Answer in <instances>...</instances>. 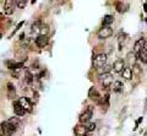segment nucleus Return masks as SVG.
Segmentation results:
<instances>
[{
  "label": "nucleus",
  "mask_w": 147,
  "mask_h": 136,
  "mask_svg": "<svg viewBox=\"0 0 147 136\" xmlns=\"http://www.w3.org/2000/svg\"><path fill=\"white\" fill-rule=\"evenodd\" d=\"M16 131V129L9 123V121H3L0 124V136H12V134Z\"/></svg>",
  "instance_id": "1"
},
{
  "label": "nucleus",
  "mask_w": 147,
  "mask_h": 136,
  "mask_svg": "<svg viewBox=\"0 0 147 136\" xmlns=\"http://www.w3.org/2000/svg\"><path fill=\"white\" fill-rule=\"evenodd\" d=\"M92 115H93V107H92V106H87L86 109L80 114V118H79L80 124H84V125H85L87 121L91 120Z\"/></svg>",
  "instance_id": "2"
},
{
  "label": "nucleus",
  "mask_w": 147,
  "mask_h": 136,
  "mask_svg": "<svg viewBox=\"0 0 147 136\" xmlns=\"http://www.w3.org/2000/svg\"><path fill=\"white\" fill-rule=\"evenodd\" d=\"M93 66L94 69H99V67H102L105 65V63H107V54L104 53H99V54H96L93 57Z\"/></svg>",
  "instance_id": "3"
},
{
  "label": "nucleus",
  "mask_w": 147,
  "mask_h": 136,
  "mask_svg": "<svg viewBox=\"0 0 147 136\" xmlns=\"http://www.w3.org/2000/svg\"><path fill=\"white\" fill-rule=\"evenodd\" d=\"M97 36L99 39H107L113 36V28L110 26H103L97 32Z\"/></svg>",
  "instance_id": "4"
},
{
  "label": "nucleus",
  "mask_w": 147,
  "mask_h": 136,
  "mask_svg": "<svg viewBox=\"0 0 147 136\" xmlns=\"http://www.w3.org/2000/svg\"><path fill=\"white\" fill-rule=\"evenodd\" d=\"M99 80H100V83H102V86L104 88H108L113 85V75L110 74V72L99 75Z\"/></svg>",
  "instance_id": "5"
},
{
  "label": "nucleus",
  "mask_w": 147,
  "mask_h": 136,
  "mask_svg": "<svg viewBox=\"0 0 147 136\" xmlns=\"http://www.w3.org/2000/svg\"><path fill=\"white\" fill-rule=\"evenodd\" d=\"M15 0H6L5 4H4V12L6 15H12L13 11H15Z\"/></svg>",
  "instance_id": "6"
},
{
  "label": "nucleus",
  "mask_w": 147,
  "mask_h": 136,
  "mask_svg": "<svg viewBox=\"0 0 147 136\" xmlns=\"http://www.w3.org/2000/svg\"><path fill=\"white\" fill-rule=\"evenodd\" d=\"M18 103L21 104V107L25 109V112H32V107H33V103L27 97H21L18 99Z\"/></svg>",
  "instance_id": "7"
},
{
  "label": "nucleus",
  "mask_w": 147,
  "mask_h": 136,
  "mask_svg": "<svg viewBox=\"0 0 147 136\" xmlns=\"http://www.w3.org/2000/svg\"><path fill=\"white\" fill-rule=\"evenodd\" d=\"M34 43L38 48H44L45 45L49 43V38H48V36H38V37L36 38Z\"/></svg>",
  "instance_id": "8"
},
{
  "label": "nucleus",
  "mask_w": 147,
  "mask_h": 136,
  "mask_svg": "<svg viewBox=\"0 0 147 136\" xmlns=\"http://www.w3.org/2000/svg\"><path fill=\"white\" fill-rule=\"evenodd\" d=\"M124 67H125V60H124V59L119 58V59H117V60L114 61V64H113V70L115 71V72H121Z\"/></svg>",
  "instance_id": "9"
},
{
  "label": "nucleus",
  "mask_w": 147,
  "mask_h": 136,
  "mask_svg": "<svg viewBox=\"0 0 147 136\" xmlns=\"http://www.w3.org/2000/svg\"><path fill=\"white\" fill-rule=\"evenodd\" d=\"M74 133H75V136H87V129L84 124H77L74 129Z\"/></svg>",
  "instance_id": "10"
},
{
  "label": "nucleus",
  "mask_w": 147,
  "mask_h": 136,
  "mask_svg": "<svg viewBox=\"0 0 147 136\" xmlns=\"http://www.w3.org/2000/svg\"><path fill=\"white\" fill-rule=\"evenodd\" d=\"M88 98L92 99V101H94V102H98L99 101L100 94H99V92L97 91V88H96V87H91L88 90Z\"/></svg>",
  "instance_id": "11"
},
{
  "label": "nucleus",
  "mask_w": 147,
  "mask_h": 136,
  "mask_svg": "<svg viewBox=\"0 0 147 136\" xmlns=\"http://www.w3.org/2000/svg\"><path fill=\"white\" fill-rule=\"evenodd\" d=\"M137 58H139V60L142 63V64H147V48L145 47V45L140 49Z\"/></svg>",
  "instance_id": "12"
},
{
  "label": "nucleus",
  "mask_w": 147,
  "mask_h": 136,
  "mask_svg": "<svg viewBox=\"0 0 147 136\" xmlns=\"http://www.w3.org/2000/svg\"><path fill=\"white\" fill-rule=\"evenodd\" d=\"M145 45V38H140L139 40H136L135 44H134V54H135V57L137 58V55H139V52H140V49L142 48Z\"/></svg>",
  "instance_id": "13"
},
{
  "label": "nucleus",
  "mask_w": 147,
  "mask_h": 136,
  "mask_svg": "<svg viewBox=\"0 0 147 136\" xmlns=\"http://www.w3.org/2000/svg\"><path fill=\"white\" fill-rule=\"evenodd\" d=\"M13 112H15V114L17 115V116H22V115H25V109L21 107V104L18 103V101L17 102H13Z\"/></svg>",
  "instance_id": "14"
},
{
  "label": "nucleus",
  "mask_w": 147,
  "mask_h": 136,
  "mask_svg": "<svg viewBox=\"0 0 147 136\" xmlns=\"http://www.w3.org/2000/svg\"><path fill=\"white\" fill-rule=\"evenodd\" d=\"M121 77L125 80H131L132 79V71L130 66H125L121 71Z\"/></svg>",
  "instance_id": "15"
},
{
  "label": "nucleus",
  "mask_w": 147,
  "mask_h": 136,
  "mask_svg": "<svg viewBox=\"0 0 147 136\" xmlns=\"http://www.w3.org/2000/svg\"><path fill=\"white\" fill-rule=\"evenodd\" d=\"M131 71H132V76H136V77H140L142 75V67H140V65L136 64V63L132 65Z\"/></svg>",
  "instance_id": "16"
},
{
  "label": "nucleus",
  "mask_w": 147,
  "mask_h": 136,
  "mask_svg": "<svg viewBox=\"0 0 147 136\" xmlns=\"http://www.w3.org/2000/svg\"><path fill=\"white\" fill-rule=\"evenodd\" d=\"M113 21H114V16L113 15H105L103 17V20H102V25L103 26H110L113 24Z\"/></svg>",
  "instance_id": "17"
},
{
  "label": "nucleus",
  "mask_w": 147,
  "mask_h": 136,
  "mask_svg": "<svg viewBox=\"0 0 147 136\" xmlns=\"http://www.w3.org/2000/svg\"><path fill=\"white\" fill-rule=\"evenodd\" d=\"M125 38H126V34L123 32V31H120L119 32V34H118V42H119V50H121L123 49V44H124V40H125Z\"/></svg>",
  "instance_id": "18"
},
{
  "label": "nucleus",
  "mask_w": 147,
  "mask_h": 136,
  "mask_svg": "<svg viewBox=\"0 0 147 136\" xmlns=\"http://www.w3.org/2000/svg\"><path fill=\"white\" fill-rule=\"evenodd\" d=\"M123 82L121 81H115V82L113 83V91L115 93H120V92H123Z\"/></svg>",
  "instance_id": "19"
},
{
  "label": "nucleus",
  "mask_w": 147,
  "mask_h": 136,
  "mask_svg": "<svg viewBox=\"0 0 147 136\" xmlns=\"http://www.w3.org/2000/svg\"><path fill=\"white\" fill-rule=\"evenodd\" d=\"M40 26H42V21H36L33 22L32 25V32H36V33H39V30H40Z\"/></svg>",
  "instance_id": "20"
},
{
  "label": "nucleus",
  "mask_w": 147,
  "mask_h": 136,
  "mask_svg": "<svg viewBox=\"0 0 147 136\" xmlns=\"http://www.w3.org/2000/svg\"><path fill=\"white\" fill-rule=\"evenodd\" d=\"M110 69H112V67H110L109 65H104V66L99 67V69H96V70H97V74L98 75H102V74H107V72H109Z\"/></svg>",
  "instance_id": "21"
},
{
  "label": "nucleus",
  "mask_w": 147,
  "mask_h": 136,
  "mask_svg": "<svg viewBox=\"0 0 147 136\" xmlns=\"http://www.w3.org/2000/svg\"><path fill=\"white\" fill-rule=\"evenodd\" d=\"M7 121H9V123H10L15 129H17L18 126H20V120H18V116H13V118H11V119H9Z\"/></svg>",
  "instance_id": "22"
},
{
  "label": "nucleus",
  "mask_w": 147,
  "mask_h": 136,
  "mask_svg": "<svg viewBox=\"0 0 147 136\" xmlns=\"http://www.w3.org/2000/svg\"><path fill=\"white\" fill-rule=\"evenodd\" d=\"M49 32V26L48 25H44L42 24V26H40V30H39V36H47Z\"/></svg>",
  "instance_id": "23"
},
{
  "label": "nucleus",
  "mask_w": 147,
  "mask_h": 136,
  "mask_svg": "<svg viewBox=\"0 0 147 136\" xmlns=\"http://www.w3.org/2000/svg\"><path fill=\"white\" fill-rule=\"evenodd\" d=\"M7 92H9V97L15 96V93H16L15 87H13V85H12L11 82H9V83H7Z\"/></svg>",
  "instance_id": "24"
},
{
  "label": "nucleus",
  "mask_w": 147,
  "mask_h": 136,
  "mask_svg": "<svg viewBox=\"0 0 147 136\" xmlns=\"http://www.w3.org/2000/svg\"><path fill=\"white\" fill-rule=\"evenodd\" d=\"M15 4H16L17 7L24 9V7H26V5H27V0H15Z\"/></svg>",
  "instance_id": "25"
},
{
  "label": "nucleus",
  "mask_w": 147,
  "mask_h": 136,
  "mask_svg": "<svg viewBox=\"0 0 147 136\" xmlns=\"http://www.w3.org/2000/svg\"><path fill=\"white\" fill-rule=\"evenodd\" d=\"M26 82L28 85H31L32 82H33V75H32L31 72H28V71L26 72Z\"/></svg>",
  "instance_id": "26"
},
{
  "label": "nucleus",
  "mask_w": 147,
  "mask_h": 136,
  "mask_svg": "<svg viewBox=\"0 0 147 136\" xmlns=\"http://www.w3.org/2000/svg\"><path fill=\"white\" fill-rule=\"evenodd\" d=\"M6 65H7V67H9L10 70L16 69V61H15V60H7V61H6Z\"/></svg>",
  "instance_id": "27"
},
{
  "label": "nucleus",
  "mask_w": 147,
  "mask_h": 136,
  "mask_svg": "<svg viewBox=\"0 0 147 136\" xmlns=\"http://www.w3.org/2000/svg\"><path fill=\"white\" fill-rule=\"evenodd\" d=\"M86 129H87V133H92V131H94L96 130V123H90L88 125L86 126Z\"/></svg>",
  "instance_id": "28"
},
{
  "label": "nucleus",
  "mask_w": 147,
  "mask_h": 136,
  "mask_svg": "<svg viewBox=\"0 0 147 136\" xmlns=\"http://www.w3.org/2000/svg\"><path fill=\"white\" fill-rule=\"evenodd\" d=\"M115 6H117V11H118V12H123V11H124V9H123L124 5L121 4V1H118Z\"/></svg>",
  "instance_id": "29"
},
{
  "label": "nucleus",
  "mask_w": 147,
  "mask_h": 136,
  "mask_svg": "<svg viewBox=\"0 0 147 136\" xmlns=\"http://www.w3.org/2000/svg\"><path fill=\"white\" fill-rule=\"evenodd\" d=\"M142 120H144V119H142V116H141V118H139V119L136 120V123H135V130H136L137 128H139V125H140V123H142Z\"/></svg>",
  "instance_id": "30"
},
{
  "label": "nucleus",
  "mask_w": 147,
  "mask_h": 136,
  "mask_svg": "<svg viewBox=\"0 0 147 136\" xmlns=\"http://www.w3.org/2000/svg\"><path fill=\"white\" fill-rule=\"evenodd\" d=\"M24 25H25V22H24V21H22V22H20V24H18V25H17V27H16V28H15V31H13V33H15V32H17V31H18V30H20V28H21V27H22V26H24Z\"/></svg>",
  "instance_id": "31"
},
{
  "label": "nucleus",
  "mask_w": 147,
  "mask_h": 136,
  "mask_svg": "<svg viewBox=\"0 0 147 136\" xmlns=\"http://www.w3.org/2000/svg\"><path fill=\"white\" fill-rule=\"evenodd\" d=\"M144 10H145V12L147 13V3H145V4H144Z\"/></svg>",
  "instance_id": "32"
},
{
  "label": "nucleus",
  "mask_w": 147,
  "mask_h": 136,
  "mask_svg": "<svg viewBox=\"0 0 147 136\" xmlns=\"http://www.w3.org/2000/svg\"><path fill=\"white\" fill-rule=\"evenodd\" d=\"M145 110H147V102L145 103Z\"/></svg>",
  "instance_id": "33"
},
{
  "label": "nucleus",
  "mask_w": 147,
  "mask_h": 136,
  "mask_svg": "<svg viewBox=\"0 0 147 136\" xmlns=\"http://www.w3.org/2000/svg\"><path fill=\"white\" fill-rule=\"evenodd\" d=\"M145 47L147 48V38H146V40H145Z\"/></svg>",
  "instance_id": "34"
},
{
  "label": "nucleus",
  "mask_w": 147,
  "mask_h": 136,
  "mask_svg": "<svg viewBox=\"0 0 147 136\" xmlns=\"http://www.w3.org/2000/svg\"><path fill=\"white\" fill-rule=\"evenodd\" d=\"M145 20H146V24H147V17H146V19H145Z\"/></svg>",
  "instance_id": "35"
},
{
  "label": "nucleus",
  "mask_w": 147,
  "mask_h": 136,
  "mask_svg": "<svg viewBox=\"0 0 147 136\" xmlns=\"http://www.w3.org/2000/svg\"><path fill=\"white\" fill-rule=\"evenodd\" d=\"M0 38H1V33H0Z\"/></svg>",
  "instance_id": "36"
},
{
  "label": "nucleus",
  "mask_w": 147,
  "mask_h": 136,
  "mask_svg": "<svg viewBox=\"0 0 147 136\" xmlns=\"http://www.w3.org/2000/svg\"><path fill=\"white\" fill-rule=\"evenodd\" d=\"M146 3H147V0H146Z\"/></svg>",
  "instance_id": "37"
}]
</instances>
